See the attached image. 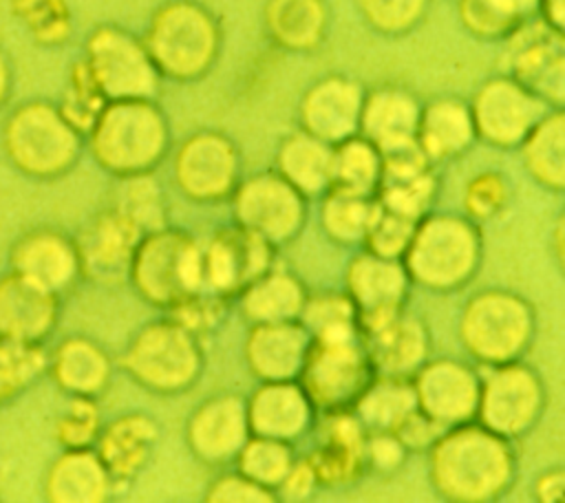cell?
Segmentation results:
<instances>
[{
    "label": "cell",
    "mask_w": 565,
    "mask_h": 503,
    "mask_svg": "<svg viewBox=\"0 0 565 503\" xmlns=\"http://www.w3.org/2000/svg\"><path fill=\"white\" fill-rule=\"evenodd\" d=\"M426 452L430 483L446 501H499L516 481L514 441L477 419L446 428Z\"/></svg>",
    "instance_id": "6da1fadb"
},
{
    "label": "cell",
    "mask_w": 565,
    "mask_h": 503,
    "mask_svg": "<svg viewBox=\"0 0 565 503\" xmlns=\"http://www.w3.org/2000/svg\"><path fill=\"white\" fill-rule=\"evenodd\" d=\"M84 146L113 179L154 172L172 146L170 121L157 99L106 101Z\"/></svg>",
    "instance_id": "7a4b0ae2"
},
{
    "label": "cell",
    "mask_w": 565,
    "mask_h": 503,
    "mask_svg": "<svg viewBox=\"0 0 565 503\" xmlns=\"http://www.w3.org/2000/svg\"><path fill=\"white\" fill-rule=\"evenodd\" d=\"M0 146L18 174L31 181H55L79 163L84 135L55 101L33 97L9 110L0 128Z\"/></svg>",
    "instance_id": "3957f363"
},
{
    "label": "cell",
    "mask_w": 565,
    "mask_h": 503,
    "mask_svg": "<svg viewBox=\"0 0 565 503\" xmlns=\"http://www.w3.org/2000/svg\"><path fill=\"white\" fill-rule=\"evenodd\" d=\"M483 236L479 223L466 214L428 212L415 225L402 256L411 282L430 291H457L479 271Z\"/></svg>",
    "instance_id": "277c9868"
},
{
    "label": "cell",
    "mask_w": 565,
    "mask_h": 503,
    "mask_svg": "<svg viewBox=\"0 0 565 503\" xmlns=\"http://www.w3.org/2000/svg\"><path fill=\"white\" fill-rule=\"evenodd\" d=\"M141 40L161 77L194 82L214 68L223 46V29L203 2L166 0L154 9Z\"/></svg>",
    "instance_id": "5b68a950"
},
{
    "label": "cell",
    "mask_w": 565,
    "mask_h": 503,
    "mask_svg": "<svg viewBox=\"0 0 565 503\" xmlns=\"http://www.w3.org/2000/svg\"><path fill=\"white\" fill-rule=\"evenodd\" d=\"M119 364L137 386L177 395L192 388L205 368L203 340L166 313L135 331Z\"/></svg>",
    "instance_id": "8992f818"
},
{
    "label": "cell",
    "mask_w": 565,
    "mask_h": 503,
    "mask_svg": "<svg viewBox=\"0 0 565 503\" xmlns=\"http://www.w3.org/2000/svg\"><path fill=\"white\" fill-rule=\"evenodd\" d=\"M128 282L141 300L163 311L183 302L203 285V245L185 229L166 225L137 243Z\"/></svg>",
    "instance_id": "52a82bcc"
},
{
    "label": "cell",
    "mask_w": 565,
    "mask_h": 503,
    "mask_svg": "<svg viewBox=\"0 0 565 503\" xmlns=\"http://www.w3.org/2000/svg\"><path fill=\"white\" fill-rule=\"evenodd\" d=\"M536 333L534 307L516 291L490 287L472 296L459 315V340L479 366L521 360Z\"/></svg>",
    "instance_id": "ba28073f"
},
{
    "label": "cell",
    "mask_w": 565,
    "mask_h": 503,
    "mask_svg": "<svg viewBox=\"0 0 565 503\" xmlns=\"http://www.w3.org/2000/svg\"><path fill=\"white\" fill-rule=\"evenodd\" d=\"M362 333L311 338L298 382L318 413L351 410L375 377Z\"/></svg>",
    "instance_id": "9c48e42d"
},
{
    "label": "cell",
    "mask_w": 565,
    "mask_h": 503,
    "mask_svg": "<svg viewBox=\"0 0 565 503\" xmlns=\"http://www.w3.org/2000/svg\"><path fill=\"white\" fill-rule=\"evenodd\" d=\"M82 60L106 101L157 99L161 90L143 40L119 24H97L86 35Z\"/></svg>",
    "instance_id": "30bf717a"
},
{
    "label": "cell",
    "mask_w": 565,
    "mask_h": 503,
    "mask_svg": "<svg viewBox=\"0 0 565 503\" xmlns=\"http://www.w3.org/2000/svg\"><path fill=\"white\" fill-rule=\"evenodd\" d=\"M477 368L481 388L475 419L512 441L527 435L547 406L541 375L521 360Z\"/></svg>",
    "instance_id": "8fae6325"
},
{
    "label": "cell",
    "mask_w": 565,
    "mask_h": 503,
    "mask_svg": "<svg viewBox=\"0 0 565 503\" xmlns=\"http://www.w3.org/2000/svg\"><path fill=\"white\" fill-rule=\"evenodd\" d=\"M230 201L234 223L276 249L294 243L307 223V199L276 170L241 179Z\"/></svg>",
    "instance_id": "7c38bea8"
},
{
    "label": "cell",
    "mask_w": 565,
    "mask_h": 503,
    "mask_svg": "<svg viewBox=\"0 0 565 503\" xmlns=\"http://www.w3.org/2000/svg\"><path fill=\"white\" fill-rule=\"evenodd\" d=\"M172 170L183 196L196 203H216L230 199L243 179V159L225 132L196 130L177 148Z\"/></svg>",
    "instance_id": "4fadbf2b"
},
{
    "label": "cell",
    "mask_w": 565,
    "mask_h": 503,
    "mask_svg": "<svg viewBox=\"0 0 565 503\" xmlns=\"http://www.w3.org/2000/svg\"><path fill=\"white\" fill-rule=\"evenodd\" d=\"M505 73L552 108L565 101V42L563 31L541 18H527L508 38Z\"/></svg>",
    "instance_id": "5bb4252c"
},
{
    "label": "cell",
    "mask_w": 565,
    "mask_h": 503,
    "mask_svg": "<svg viewBox=\"0 0 565 503\" xmlns=\"http://www.w3.org/2000/svg\"><path fill=\"white\" fill-rule=\"evenodd\" d=\"M468 106L477 139L497 148H519L552 108L508 73L481 82Z\"/></svg>",
    "instance_id": "9a60e30c"
},
{
    "label": "cell",
    "mask_w": 565,
    "mask_h": 503,
    "mask_svg": "<svg viewBox=\"0 0 565 503\" xmlns=\"http://www.w3.org/2000/svg\"><path fill=\"white\" fill-rule=\"evenodd\" d=\"M7 269L62 300L82 282L75 240L55 225H33L18 234L7 252Z\"/></svg>",
    "instance_id": "2e32d148"
},
{
    "label": "cell",
    "mask_w": 565,
    "mask_h": 503,
    "mask_svg": "<svg viewBox=\"0 0 565 503\" xmlns=\"http://www.w3.org/2000/svg\"><path fill=\"white\" fill-rule=\"evenodd\" d=\"M274 265L276 247L236 223L218 227L203 245V285L225 300H236L252 280Z\"/></svg>",
    "instance_id": "e0dca14e"
},
{
    "label": "cell",
    "mask_w": 565,
    "mask_h": 503,
    "mask_svg": "<svg viewBox=\"0 0 565 503\" xmlns=\"http://www.w3.org/2000/svg\"><path fill=\"white\" fill-rule=\"evenodd\" d=\"M141 232L110 205L95 212L75 234L82 280L99 287L128 282L130 263L141 240Z\"/></svg>",
    "instance_id": "ac0fdd59"
},
{
    "label": "cell",
    "mask_w": 565,
    "mask_h": 503,
    "mask_svg": "<svg viewBox=\"0 0 565 503\" xmlns=\"http://www.w3.org/2000/svg\"><path fill=\"white\" fill-rule=\"evenodd\" d=\"M417 408L444 428L472 421L479 406V368L455 360H426L411 377Z\"/></svg>",
    "instance_id": "d6986e66"
},
{
    "label": "cell",
    "mask_w": 565,
    "mask_h": 503,
    "mask_svg": "<svg viewBox=\"0 0 565 503\" xmlns=\"http://www.w3.org/2000/svg\"><path fill=\"white\" fill-rule=\"evenodd\" d=\"M247 404L238 393H216L205 397L188 417L185 443L194 459L223 468L234 463L249 439Z\"/></svg>",
    "instance_id": "ffe728a7"
},
{
    "label": "cell",
    "mask_w": 565,
    "mask_h": 503,
    "mask_svg": "<svg viewBox=\"0 0 565 503\" xmlns=\"http://www.w3.org/2000/svg\"><path fill=\"white\" fill-rule=\"evenodd\" d=\"M364 95V84L342 73L316 79L298 101L300 130L331 146L358 135Z\"/></svg>",
    "instance_id": "44dd1931"
},
{
    "label": "cell",
    "mask_w": 565,
    "mask_h": 503,
    "mask_svg": "<svg viewBox=\"0 0 565 503\" xmlns=\"http://www.w3.org/2000/svg\"><path fill=\"white\" fill-rule=\"evenodd\" d=\"M344 285V291L358 309L362 329L406 309L413 282L399 258H386L369 249H360L347 265Z\"/></svg>",
    "instance_id": "7402d4cb"
},
{
    "label": "cell",
    "mask_w": 565,
    "mask_h": 503,
    "mask_svg": "<svg viewBox=\"0 0 565 503\" xmlns=\"http://www.w3.org/2000/svg\"><path fill=\"white\" fill-rule=\"evenodd\" d=\"M316 446L307 454L320 488H344L366 474L364 443L366 428L353 410L318 413Z\"/></svg>",
    "instance_id": "603a6c76"
},
{
    "label": "cell",
    "mask_w": 565,
    "mask_h": 503,
    "mask_svg": "<svg viewBox=\"0 0 565 503\" xmlns=\"http://www.w3.org/2000/svg\"><path fill=\"white\" fill-rule=\"evenodd\" d=\"M369 357L380 375L413 377L430 357L433 340L428 324L408 309L395 311L360 329Z\"/></svg>",
    "instance_id": "cb8c5ba5"
},
{
    "label": "cell",
    "mask_w": 565,
    "mask_h": 503,
    "mask_svg": "<svg viewBox=\"0 0 565 503\" xmlns=\"http://www.w3.org/2000/svg\"><path fill=\"white\" fill-rule=\"evenodd\" d=\"M62 298L11 269L0 271V340L46 344L60 324Z\"/></svg>",
    "instance_id": "d4e9b609"
},
{
    "label": "cell",
    "mask_w": 565,
    "mask_h": 503,
    "mask_svg": "<svg viewBox=\"0 0 565 503\" xmlns=\"http://www.w3.org/2000/svg\"><path fill=\"white\" fill-rule=\"evenodd\" d=\"M159 439V424L150 415L132 410L104 421L93 448L113 477L117 490H124L148 468Z\"/></svg>",
    "instance_id": "484cf974"
},
{
    "label": "cell",
    "mask_w": 565,
    "mask_h": 503,
    "mask_svg": "<svg viewBox=\"0 0 565 503\" xmlns=\"http://www.w3.org/2000/svg\"><path fill=\"white\" fill-rule=\"evenodd\" d=\"M422 101L419 97L399 84H380L375 88H366L362 115H360V132L369 139L382 157L408 150L417 137Z\"/></svg>",
    "instance_id": "4316f807"
},
{
    "label": "cell",
    "mask_w": 565,
    "mask_h": 503,
    "mask_svg": "<svg viewBox=\"0 0 565 503\" xmlns=\"http://www.w3.org/2000/svg\"><path fill=\"white\" fill-rule=\"evenodd\" d=\"M245 404L252 435L289 443L305 437L318 419V410L298 379L260 382Z\"/></svg>",
    "instance_id": "83f0119b"
},
{
    "label": "cell",
    "mask_w": 565,
    "mask_h": 503,
    "mask_svg": "<svg viewBox=\"0 0 565 503\" xmlns=\"http://www.w3.org/2000/svg\"><path fill=\"white\" fill-rule=\"evenodd\" d=\"M382 179L375 194L380 207L419 221L433 212L439 194V176L417 146L382 157Z\"/></svg>",
    "instance_id": "f1b7e54d"
},
{
    "label": "cell",
    "mask_w": 565,
    "mask_h": 503,
    "mask_svg": "<svg viewBox=\"0 0 565 503\" xmlns=\"http://www.w3.org/2000/svg\"><path fill=\"white\" fill-rule=\"evenodd\" d=\"M113 371L108 351L90 335L71 333L49 349L46 375L66 397L97 399L110 386Z\"/></svg>",
    "instance_id": "f546056e"
},
{
    "label": "cell",
    "mask_w": 565,
    "mask_h": 503,
    "mask_svg": "<svg viewBox=\"0 0 565 503\" xmlns=\"http://www.w3.org/2000/svg\"><path fill=\"white\" fill-rule=\"evenodd\" d=\"M311 344L298 320L252 324L245 338V364L258 382L298 379Z\"/></svg>",
    "instance_id": "4dcf8cb0"
},
{
    "label": "cell",
    "mask_w": 565,
    "mask_h": 503,
    "mask_svg": "<svg viewBox=\"0 0 565 503\" xmlns=\"http://www.w3.org/2000/svg\"><path fill=\"white\" fill-rule=\"evenodd\" d=\"M117 492L95 448H62L46 465L42 496L51 503H104Z\"/></svg>",
    "instance_id": "1f68e13d"
},
{
    "label": "cell",
    "mask_w": 565,
    "mask_h": 503,
    "mask_svg": "<svg viewBox=\"0 0 565 503\" xmlns=\"http://www.w3.org/2000/svg\"><path fill=\"white\" fill-rule=\"evenodd\" d=\"M475 141L477 130L466 99L441 95L422 104L415 143L433 165L466 154Z\"/></svg>",
    "instance_id": "d6a6232c"
},
{
    "label": "cell",
    "mask_w": 565,
    "mask_h": 503,
    "mask_svg": "<svg viewBox=\"0 0 565 503\" xmlns=\"http://www.w3.org/2000/svg\"><path fill=\"white\" fill-rule=\"evenodd\" d=\"M274 170L307 201H320L331 190L333 146L298 128L278 143Z\"/></svg>",
    "instance_id": "836d02e7"
},
{
    "label": "cell",
    "mask_w": 565,
    "mask_h": 503,
    "mask_svg": "<svg viewBox=\"0 0 565 503\" xmlns=\"http://www.w3.org/2000/svg\"><path fill=\"white\" fill-rule=\"evenodd\" d=\"M309 289L289 269L274 265L252 280L238 296L236 304L249 324L298 320Z\"/></svg>",
    "instance_id": "e575fe53"
},
{
    "label": "cell",
    "mask_w": 565,
    "mask_h": 503,
    "mask_svg": "<svg viewBox=\"0 0 565 503\" xmlns=\"http://www.w3.org/2000/svg\"><path fill=\"white\" fill-rule=\"evenodd\" d=\"M263 22L269 40L294 53L316 51L329 31L327 0H267Z\"/></svg>",
    "instance_id": "d590c367"
},
{
    "label": "cell",
    "mask_w": 565,
    "mask_h": 503,
    "mask_svg": "<svg viewBox=\"0 0 565 503\" xmlns=\"http://www.w3.org/2000/svg\"><path fill=\"white\" fill-rule=\"evenodd\" d=\"M521 159L527 174L545 190L561 194L565 188V115L550 108L521 141Z\"/></svg>",
    "instance_id": "8d00e7d4"
},
{
    "label": "cell",
    "mask_w": 565,
    "mask_h": 503,
    "mask_svg": "<svg viewBox=\"0 0 565 503\" xmlns=\"http://www.w3.org/2000/svg\"><path fill=\"white\" fill-rule=\"evenodd\" d=\"M415 408L411 377L377 373L351 410L366 432H393Z\"/></svg>",
    "instance_id": "74e56055"
},
{
    "label": "cell",
    "mask_w": 565,
    "mask_h": 503,
    "mask_svg": "<svg viewBox=\"0 0 565 503\" xmlns=\"http://www.w3.org/2000/svg\"><path fill=\"white\" fill-rule=\"evenodd\" d=\"M108 205L128 218L141 234L170 225L166 192L154 172L117 176Z\"/></svg>",
    "instance_id": "f35d334b"
},
{
    "label": "cell",
    "mask_w": 565,
    "mask_h": 503,
    "mask_svg": "<svg viewBox=\"0 0 565 503\" xmlns=\"http://www.w3.org/2000/svg\"><path fill=\"white\" fill-rule=\"evenodd\" d=\"M382 165V152L362 135H353L333 146L331 190L375 199Z\"/></svg>",
    "instance_id": "ab89813d"
},
{
    "label": "cell",
    "mask_w": 565,
    "mask_h": 503,
    "mask_svg": "<svg viewBox=\"0 0 565 503\" xmlns=\"http://www.w3.org/2000/svg\"><path fill=\"white\" fill-rule=\"evenodd\" d=\"M377 201L329 190L320 199V225L327 238L340 247H364L366 234L377 214Z\"/></svg>",
    "instance_id": "60d3db41"
},
{
    "label": "cell",
    "mask_w": 565,
    "mask_h": 503,
    "mask_svg": "<svg viewBox=\"0 0 565 503\" xmlns=\"http://www.w3.org/2000/svg\"><path fill=\"white\" fill-rule=\"evenodd\" d=\"M536 9L539 0H459L463 26L481 40H505Z\"/></svg>",
    "instance_id": "b9f144b4"
},
{
    "label": "cell",
    "mask_w": 565,
    "mask_h": 503,
    "mask_svg": "<svg viewBox=\"0 0 565 503\" xmlns=\"http://www.w3.org/2000/svg\"><path fill=\"white\" fill-rule=\"evenodd\" d=\"M44 344L0 340V406L11 404L46 375Z\"/></svg>",
    "instance_id": "7bdbcfd3"
},
{
    "label": "cell",
    "mask_w": 565,
    "mask_h": 503,
    "mask_svg": "<svg viewBox=\"0 0 565 503\" xmlns=\"http://www.w3.org/2000/svg\"><path fill=\"white\" fill-rule=\"evenodd\" d=\"M298 322L311 338H340L360 333L358 309L347 291L309 293Z\"/></svg>",
    "instance_id": "ee69618b"
},
{
    "label": "cell",
    "mask_w": 565,
    "mask_h": 503,
    "mask_svg": "<svg viewBox=\"0 0 565 503\" xmlns=\"http://www.w3.org/2000/svg\"><path fill=\"white\" fill-rule=\"evenodd\" d=\"M296 459L298 457L294 452V443L249 435V439L236 454L234 465L238 472H243L252 481L276 492V488L287 477Z\"/></svg>",
    "instance_id": "f6af8a7d"
},
{
    "label": "cell",
    "mask_w": 565,
    "mask_h": 503,
    "mask_svg": "<svg viewBox=\"0 0 565 503\" xmlns=\"http://www.w3.org/2000/svg\"><path fill=\"white\" fill-rule=\"evenodd\" d=\"M11 13L40 46L55 49L73 35V13L66 0H11Z\"/></svg>",
    "instance_id": "bcb514c9"
},
{
    "label": "cell",
    "mask_w": 565,
    "mask_h": 503,
    "mask_svg": "<svg viewBox=\"0 0 565 503\" xmlns=\"http://www.w3.org/2000/svg\"><path fill=\"white\" fill-rule=\"evenodd\" d=\"M104 106H106V97L102 95L95 79L90 77L84 60L82 57L75 60L68 68L66 88L62 93L57 108L86 137V132L90 130V126L95 124Z\"/></svg>",
    "instance_id": "7dc6e473"
},
{
    "label": "cell",
    "mask_w": 565,
    "mask_h": 503,
    "mask_svg": "<svg viewBox=\"0 0 565 503\" xmlns=\"http://www.w3.org/2000/svg\"><path fill=\"white\" fill-rule=\"evenodd\" d=\"M102 410L93 397H68L53 421L60 448H93L102 430Z\"/></svg>",
    "instance_id": "c3c4849f"
},
{
    "label": "cell",
    "mask_w": 565,
    "mask_h": 503,
    "mask_svg": "<svg viewBox=\"0 0 565 503\" xmlns=\"http://www.w3.org/2000/svg\"><path fill=\"white\" fill-rule=\"evenodd\" d=\"M355 4L373 31L404 35L426 18L430 0H355Z\"/></svg>",
    "instance_id": "681fc988"
},
{
    "label": "cell",
    "mask_w": 565,
    "mask_h": 503,
    "mask_svg": "<svg viewBox=\"0 0 565 503\" xmlns=\"http://www.w3.org/2000/svg\"><path fill=\"white\" fill-rule=\"evenodd\" d=\"M510 201H512V185L501 170H483L475 174L468 181L463 192L466 216L479 225L505 212Z\"/></svg>",
    "instance_id": "f907efd6"
},
{
    "label": "cell",
    "mask_w": 565,
    "mask_h": 503,
    "mask_svg": "<svg viewBox=\"0 0 565 503\" xmlns=\"http://www.w3.org/2000/svg\"><path fill=\"white\" fill-rule=\"evenodd\" d=\"M227 304L230 300L207 289H201L190 298H185L183 302L168 309V315L174 318L179 324H183L188 331H192L196 338L205 340L207 335L216 333L225 322Z\"/></svg>",
    "instance_id": "816d5d0a"
},
{
    "label": "cell",
    "mask_w": 565,
    "mask_h": 503,
    "mask_svg": "<svg viewBox=\"0 0 565 503\" xmlns=\"http://www.w3.org/2000/svg\"><path fill=\"white\" fill-rule=\"evenodd\" d=\"M415 225H417V221H413V218H406V216H399L384 207H377L375 221L366 234L362 249H369L377 256L402 260V256L413 238Z\"/></svg>",
    "instance_id": "f5cc1de1"
},
{
    "label": "cell",
    "mask_w": 565,
    "mask_h": 503,
    "mask_svg": "<svg viewBox=\"0 0 565 503\" xmlns=\"http://www.w3.org/2000/svg\"><path fill=\"white\" fill-rule=\"evenodd\" d=\"M207 503H274L276 492L252 481L238 470H230L210 481L205 490Z\"/></svg>",
    "instance_id": "db71d44e"
},
{
    "label": "cell",
    "mask_w": 565,
    "mask_h": 503,
    "mask_svg": "<svg viewBox=\"0 0 565 503\" xmlns=\"http://www.w3.org/2000/svg\"><path fill=\"white\" fill-rule=\"evenodd\" d=\"M406 446L397 439L395 432H366V443H364V465L366 474H380L388 477L399 472V468L408 459Z\"/></svg>",
    "instance_id": "11a10c76"
},
{
    "label": "cell",
    "mask_w": 565,
    "mask_h": 503,
    "mask_svg": "<svg viewBox=\"0 0 565 503\" xmlns=\"http://www.w3.org/2000/svg\"><path fill=\"white\" fill-rule=\"evenodd\" d=\"M444 430H446L444 426H439L419 408H415L393 432L406 446L408 452H422V450H428Z\"/></svg>",
    "instance_id": "9f6ffc18"
},
{
    "label": "cell",
    "mask_w": 565,
    "mask_h": 503,
    "mask_svg": "<svg viewBox=\"0 0 565 503\" xmlns=\"http://www.w3.org/2000/svg\"><path fill=\"white\" fill-rule=\"evenodd\" d=\"M320 488V481L307 461V457H298L287 472V477L276 488L278 501H307L311 499Z\"/></svg>",
    "instance_id": "6f0895ef"
},
{
    "label": "cell",
    "mask_w": 565,
    "mask_h": 503,
    "mask_svg": "<svg viewBox=\"0 0 565 503\" xmlns=\"http://www.w3.org/2000/svg\"><path fill=\"white\" fill-rule=\"evenodd\" d=\"M563 490H565V470L563 468L545 470L534 483V496L539 503H558L563 499Z\"/></svg>",
    "instance_id": "680465c9"
},
{
    "label": "cell",
    "mask_w": 565,
    "mask_h": 503,
    "mask_svg": "<svg viewBox=\"0 0 565 503\" xmlns=\"http://www.w3.org/2000/svg\"><path fill=\"white\" fill-rule=\"evenodd\" d=\"M536 13H541V20L545 24H550L556 31H563V26H565V2L563 0H539Z\"/></svg>",
    "instance_id": "91938a15"
},
{
    "label": "cell",
    "mask_w": 565,
    "mask_h": 503,
    "mask_svg": "<svg viewBox=\"0 0 565 503\" xmlns=\"http://www.w3.org/2000/svg\"><path fill=\"white\" fill-rule=\"evenodd\" d=\"M13 93V64L9 53L0 44V108L7 106Z\"/></svg>",
    "instance_id": "94428289"
}]
</instances>
